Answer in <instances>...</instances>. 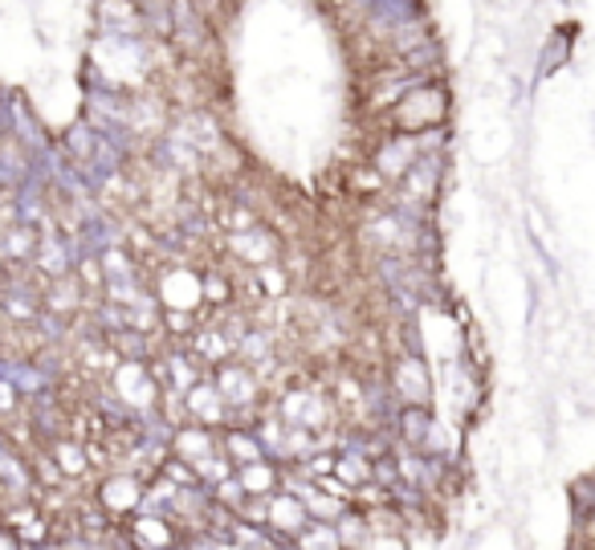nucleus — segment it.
I'll list each match as a JSON object with an SVG mask.
<instances>
[{
    "label": "nucleus",
    "instance_id": "f03ea898",
    "mask_svg": "<svg viewBox=\"0 0 595 550\" xmlns=\"http://www.w3.org/2000/svg\"><path fill=\"white\" fill-rule=\"evenodd\" d=\"M444 114H449V99L441 86H412L404 90V99L392 106V131L400 135H424V131H441Z\"/></svg>",
    "mask_w": 595,
    "mask_h": 550
},
{
    "label": "nucleus",
    "instance_id": "f3484780",
    "mask_svg": "<svg viewBox=\"0 0 595 550\" xmlns=\"http://www.w3.org/2000/svg\"><path fill=\"white\" fill-rule=\"evenodd\" d=\"M0 408H4V412H13V408H17V396H13V388H9V384H0Z\"/></svg>",
    "mask_w": 595,
    "mask_h": 550
},
{
    "label": "nucleus",
    "instance_id": "f257e3e1",
    "mask_svg": "<svg viewBox=\"0 0 595 550\" xmlns=\"http://www.w3.org/2000/svg\"><path fill=\"white\" fill-rule=\"evenodd\" d=\"M388 391L396 408H432V367L420 350H396L388 367Z\"/></svg>",
    "mask_w": 595,
    "mask_h": 550
},
{
    "label": "nucleus",
    "instance_id": "9b49d317",
    "mask_svg": "<svg viewBox=\"0 0 595 550\" xmlns=\"http://www.w3.org/2000/svg\"><path fill=\"white\" fill-rule=\"evenodd\" d=\"M220 452L233 461V469H237V465H249V461H261V457H266L261 440H257V432L249 425L220 428Z\"/></svg>",
    "mask_w": 595,
    "mask_h": 550
},
{
    "label": "nucleus",
    "instance_id": "2eb2a0df",
    "mask_svg": "<svg viewBox=\"0 0 595 550\" xmlns=\"http://www.w3.org/2000/svg\"><path fill=\"white\" fill-rule=\"evenodd\" d=\"M294 547L298 550H342V542H339L335 522H310L302 534L294 538Z\"/></svg>",
    "mask_w": 595,
    "mask_h": 550
},
{
    "label": "nucleus",
    "instance_id": "20e7f679",
    "mask_svg": "<svg viewBox=\"0 0 595 550\" xmlns=\"http://www.w3.org/2000/svg\"><path fill=\"white\" fill-rule=\"evenodd\" d=\"M111 384H114V396L127 404V408H135V412H155V408H160V396H164L160 379L152 376V367L143 359L114 363Z\"/></svg>",
    "mask_w": 595,
    "mask_h": 550
},
{
    "label": "nucleus",
    "instance_id": "4468645a",
    "mask_svg": "<svg viewBox=\"0 0 595 550\" xmlns=\"http://www.w3.org/2000/svg\"><path fill=\"white\" fill-rule=\"evenodd\" d=\"M82 294H86V286H82L78 277L62 274V277H53L45 302H50V310H58V314H74L78 306H82Z\"/></svg>",
    "mask_w": 595,
    "mask_h": 550
},
{
    "label": "nucleus",
    "instance_id": "39448f33",
    "mask_svg": "<svg viewBox=\"0 0 595 550\" xmlns=\"http://www.w3.org/2000/svg\"><path fill=\"white\" fill-rule=\"evenodd\" d=\"M228 253L233 257H242V265L245 269H261V265H274V262H281V241H278V233L269 225H245V228H237V233H228Z\"/></svg>",
    "mask_w": 595,
    "mask_h": 550
},
{
    "label": "nucleus",
    "instance_id": "9d476101",
    "mask_svg": "<svg viewBox=\"0 0 595 550\" xmlns=\"http://www.w3.org/2000/svg\"><path fill=\"white\" fill-rule=\"evenodd\" d=\"M233 477H237V486L245 489V498H269L274 489H281V465L269 461V457L249 461V465H237Z\"/></svg>",
    "mask_w": 595,
    "mask_h": 550
},
{
    "label": "nucleus",
    "instance_id": "1a4fd4ad",
    "mask_svg": "<svg viewBox=\"0 0 595 550\" xmlns=\"http://www.w3.org/2000/svg\"><path fill=\"white\" fill-rule=\"evenodd\" d=\"M167 452L176 457V461L184 465H204L213 452H220V432L216 428H204V425H192V420H184V425L172 428V437H167Z\"/></svg>",
    "mask_w": 595,
    "mask_h": 550
},
{
    "label": "nucleus",
    "instance_id": "0eeeda50",
    "mask_svg": "<svg viewBox=\"0 0 595 550\" xmlns=\"http://www.w3.org/2000/svg\"><path fill=\"white\" fill-rule=\"evenodd\" d=\"M315 522L306 513V501L294 489H274L266 498V534L269 538H298L306 526Z\"/></svg>",
    "mask_w": 595,
    "mask_h": 550
},
{
    "label": "nucleus",
    "instance_id": "6e6552de",
    "mask_svg": "<svg viewBox=\"0 0 595 550\" xmlns=\"http://www.w3.org/2000/svg\"><path fill=\"white\" fill-rule=\"evenodd\" d=\"M184 420L216 428V432L228 428V404H225V396L216 391L213 376H201L188 391H184Z\"/></svg>",
    "mask_w": 595,
    "mask_h": 550
},
{
    "label": "nucleus",
    "instance_id": "ddd939ff",
    "mask_svg": "<svg viewBox=\"0 0 595 550\" xmlns=\"http://www.w3.org/2000/svg\"><path fill=\"white\" fill-rule=\"evenodd\" d=\"M335 530H339L342 550H371V542H376V534H371V526H368V513L355 510V506L335 522Z\"/></svg>",
    "mask_w": 595,
    "mask_h": 550
},
{
    "label": "nucleus",
    "instance_id": "a211bd4d",
    "mask_svg": "<svg viewBox=\"0 0 595 550\" xmlns=\"http://www.w3.org/2000/svg\"><path fill=\"white\" fill-rule=\"evenodd\" d=\"M567 550H587V547H583V542H575V538H571V547Z\"/></svg>",
    "mask_w": 595,
    "mask_h": 550
},
{
    "label": "nucleus",
    "instance_id": "dca6fc26",
    "mask_svg": "<svg viewBox=\"0 0 595 550\" xmlns=\"http://www.w3.org/2000/svg\"><path fill=\"white\" fill-rule=\"evenodd\" d=\"M176 550H233V542H228V538H220V534H208V530H204V534H188Z\"/></svg>",
    "mask_w": 595,
    "mask_h": 550
},
{
    "label": "nucleus",
    "instance_id": "423d86ee",
    "mask_svg": "<svg viewBox=\"0 0 595 550\" xmlns=\"http://www.w3.org/2000/svg\"><path fill=\"white\" fill-rule=\"evenodd\" d=\"M123 530H127L131 547H135V550H176L179 542H184L179 526L172 522L167 513H160V510L131 513L127 522H123Z\"/></svg>",
    "mask_w": 595,
    "mask_h": 550
},
{
    "label": "nucleus",
    "instance_id": "f8f14e48",
    "mask_svg": "<svg viewBox=\"0 0 595 550\" xmlns=\"http://www.w3.org/2000/svg\"><path fill=\"white\" fill-rule=\"evenodd\" d=\"M50 457H53V465L62 469L65 481H78V477L90 473V452L78 437H58L50 445Z\"/></svg>",
    "mask_w": 595,
    "mask_h": 550
},
{
    "label": "nucleus",
    "instance_id": "7ed1b4c3",
    "mask_svg": "<svg viewBox=\"0 0 595 550\" xmlns=\"http://www.w3.org/2000/svg\"><path fill=\"white\" fill-rule=\"evenodd\" d=\"M143 493H147V477L131 473V469H111L94 489V501L111 522H127L131 513L143 510Z\"/></svg>",
    "mask_w": 595,
    "mask_h": 550
}]
</instances>
